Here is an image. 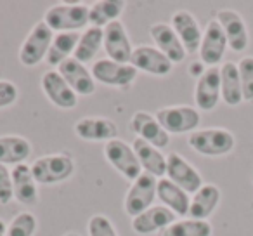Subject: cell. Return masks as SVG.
<instances>
[{
  "label": "cell",
  "mask_w": 253,
  "mask_h": 236,
  "mask_svg": "<svg viewBox=\"0 0 253 236\" xmlns=\"http://www.w3.org/2000/svg\"><path fill=\"white\" fill-rule=\"evenodd\" d=\"M88 5L84 4H57L47 9L43 23L52 32H77L88 25Z\"/></svg>",
  "instance_id": "1"
},
{
  "label": "cell",
  "mask_w": 253,
  "mask_h": 236,
  "mask_svg": "<svg viewBox=\"0 0 253 236\" xmlns=\"http://www.w3.org/2000/svg\"><path fill=\"white\" fill-rule=\"evenodd\" d=\"M187 144L205 156H224L234 149V136L225 129H203L194 131L187 138Z\"/></svg>",
  "instance_id": "2"
},
{
  "label": "cell",
  "mask_w": 253,
  "mask_h": 236,
  "mask_svg": "<svg viewBox=\"0 0 253 236\" xmlns=\"http://www.w3.org/2000/svg\"><path fill=\"white\" fill-rule=\"evenodd\" d=\"M32 174L37 184H57L70 179L75 172V162L70 155L54 153L42 158H37L32 163Z\"/></svg>",
  "instance_id": "3"
},
{
  "label": "cell",
  "mask_w": 253,
  "mask_h": 236,
  "mask_svg": "<svg viewBox=\"0 0 253 236\" xmlns=\"http://www.w3.org/2000/svg\"><path fill=\"white\" fill-rule=\"evenodd\" d=\"M104 156L109 162V165L115 167L116 172H120L125 179L132 181V183L142 174V167L139 163V158L132 144H126L122 139L116 138L106 142Z\"/></svg>",
  "instance_id": "4"
},
{
  "label": "cell",
  "mask_w": 253,
  "mask_h": 236,
  "mask_svg": "<svg viewBox=\"0 0 253 236\" xmlns=\"http://www.w3.org/2000/svg\"><path fill=\"white\" fill-rule=\"evenodd\" d=\"M156 186H158V179L146 172H142L130 184V188L126 191L125 201H123V207L132 219L153 207V201L156 198Z\"/></svg>",
  "instance_id": "5"
},
{
  "label": "cell",
  "mask_w": 253,
  "mask_h": 236,
  "mask_svg": "<svg viewBox=\"0 0 253 236\" xmlns=\"http://www.w3.org/2000/svg\"><path fill=\"white\" fill-rule=\"evenodd\" d=\"M54 40V32L43 21L35 23L32 32L23 42L19 49V61L25 66H37L42 59L47 57L50 44Z\"/></svg>",
  "instance_id": "6"
},
{
  "label": "cell",
  "mask_w": 253,
  "mask_h": 236,
  "mask_svg": "<svg viewBox=\"0 0 253 236\" xmlns=\"http://www.w3.org/2000/svg\"><path fill=\"white\" fill-rule=\"evenodd\" d=\"M156 120L169 134L194 132L201 122L200 111L191 106H169L156 111Z\"/></svg>",
  "instance_id": "7"
},
{
  "label": "cell",
  "mask_w": 253,
  "mask_h": 236,
  "mask_svg": "<svg viewBox=\"0 0 253 236\" xmlns=\"http://www.w3.org/2000/svg\"><path fill=\"white\" fill-rule=\"evenodd\" d=\"M167 179L193 194L203 186L201 174L179 153H170L167 156Z\"/></svg>",
  "instance_id": "8"
},
{
  "label": "cell",
  "mask_w": 253,
  "mask_h": 236,
  "mask_svg": "<svg viewBox=\"0 0 253 236\" xmlns=\"http://www.w3.org/2000/svg\"><path fill=\"white\" fill-rule=\"evenodd\" d=\"M102 47H104L106 54H108V59L115 61V63H120V64H130L134 47H132L128 33H126L123 23L115 21L106 26Z\"/></svg>",
  "instance_id": "9"
},
{
  "label": "cell",
  "mask_w": 253,
  "mask_h": 236,
  "mask_svg": "<svg viewBox=\"0 0 253 236\" xmlns=\"http://www.w3.org/2000/svg\"><path fill=\"white\" fill-rule=\"evenodd\" d=\"M92 77L95 82H101L111 87H126L137 78V70L132 64H120L111 59H99L92 66Z\"/></svg>",
  "instance_id": "10"
},
{
  "label": "cell",
  "mask_w": 253,
  "mask_h": 236,
  "mask_svg": "<svg viewBox=\"0 0 253 236\" xmlns=\"http://www.w3.org/2000/svg\"><path fill=\"white\" fill-rule=\"evenodd\" d=\"M227 39H225V33L222 30V26L218 25L217 19H211L207 25L203 32V39H201V46H200V57L201 63L208 64V68L217 66L222 61L227 49Z\"/></svg>",
  "instance_id": "11"
},
{
  "label": "cell",
  "mask_w": 253,
  "mask_h": 236,
  "mask_svg": "<svg viewBox=\"0 0 253 236\" xmlns=\"http://www.w3.org/2000/svg\"><path fill=\"white\" fill-rule=\"evenodd\" d=\"M42 91L47 95L52 104H56L61 109H73L78 102V95L73 89L68 85V82L61 77L57 70H49L42 77Z\"/></svg>",
  "instance_id": "12"
},
{
  "label": "cell",
  "mask_w": 253,
  "mask_h": 236,
  "mask_svg": "<svg viewBox=\"0 0 253 236\" xmlns=\"http://www.w3.org/2000/svg\"><path fill=\"white\" fill-rule=\"evenodd\" d=\"M130 64L137 71H144V73L155 75V77H165L173 68L172 61L163 52H160L156 47L151 46L135 47L130 57Z\"/></svg>",
  "instance_id": "13"
},
{
  "label": "cell",
  "mask_w": 253,
  "mask_h": 236,
  "mask_svg": "<svg viewBox=\"0 0 253 236\" xmlns=\"http://www.w3.org/2000/svg\"><path fill=\"white\" fill-rule=\"evenodd\" d=\"M130 129L134 134H137L139 139L149 142L155 148H165L170 142V134L160 125L156 116L146 111H137L132 115Z\"/></svg>",
  "instance_id": "14"
},
{
  "label": "cell",
  "mask_w": 253,
  "mask_h": 236,
  "mask_svg": "<svg viewBox=\"0 0 253 236\" xmlns=\"http://www.w3.org/2000/svg\"><path fill=\"white\" fill-rule=\"evenodd\" d=\"M194 101L203 111H211L220 101V68H207L198 78L194 89Z\"/></svg>",
  "instance_id": "15"
},
{
  "label": "cell",
  "mask_w": 253,
  "mask_h": 236,
  "mask_svg": "<svg viewBox=\"0 0 253 236\" xmlns=\"http://www.w3.org/2000/svg\"><path fill=\"white\" fill-rule=\"evenodd\" d=\"M175 217L177 215L170 208H167L165 205H153L151 208H148L146 212L132 219V229L137 235L148 236L167 229L170 224L175 222Z\"/></svg>",
  "instance_id": "16"
},
{
  "label": "cell",
  "mask_w": 253,
  "mask_h": 236,
  "mask_svg": "<svg viewBox=\"0 0 253 236\" xmlns=\"http://www.w3.org/2000/svg\"><path fill=\"white\" fill-rule=\"evenodd\" d=\"M217 21L222 26L227 39V46L234 52H241L248 47V30L241 14L232 9H220L217 12Z\"/></svg>",
  "instance_id": "17"
},
{
  "label": "cell",
  "mask_w": 253,
  "mask_h": 236,
  "mask_svg": "<svg viewBox=\"0 0 253 236\" xmlns=\"http://www.w3.org/2000/svg\"><path fill=\"white\" fill-rule=\"evenodd\" d=\"M57 71L77 95H90L95 92V80L92 77V71H88L85 64H82L75 57H70L64 63H61L57 66Z\"/></svg>",
  "instance_id": "18"
},
{
  "label": "cell",
  "mask_w": 253,
  "mask_h": 236,
  "mask_svg": "<svg viewBox=\"0 0 253 236\" xmlns=\"http://www.w3.org/2000/svg\"><path fill=\"white\" fill-rule=\"evenodd\" d=\"M75 134L84 141H113L118 136V127L104 116H85L75 124Z\"/></svg>",
  "instance_id": "19"
},
{
  "label": "cell",
  "mask_w": 253,
  "mask_h": 236,
  "mask_svg": "<svg viewBox=\"0 0 253 236\" xmlns=\"http://www.w3.org/2000/svg\"><path fill=\"white\" fill-rule=\"evenodd\" d=\"M151 33V39L155 42L156 49L160 52H163L169 57L172 63H182L184 57H186V49H184L182 42L179 40L177 33L173 32L172 25H167V23H155V25L149 28Z\"/></svg>",
  "instance_id": "20"
},
{
  "label": "cell",
  "mask_w": 253,
  "mask_h": 236,
  "mask_svg": "<svg viewBox=\"0 0 253 236\" xmlns=\"http://www.w3.org/2000/svg\"><path fill=\"white\" fill-rule=\"evenodd\" d=\"M172 28L182 42L186 52L194 54L200 50L203 32L200 28V23L189 11H177L172 16Z\"/></svg>",
  "instance_id": "21"
},
{
  "label": "cell",
  "mask_w": 253,
  "mask_h": 236,
  "mask_svg": "<svg viewBox=\"0 0 253 236\" xmlns=\"http://www.w3.org/2000/svg\"><path fill=\"white\" fill-rule=\"evenodd\" d=\"M12 177V191L14 198L23 205H37L39 201V191H37V181L32 174V167L26 163L14 165L11 170Z\"/></svg>",
  "instance_id": "22"
},
{
  "label": "cell",
  "mask_w": 253,
  "mask_h": 236,
  "mask_svg": "<svg viewBox=\"0 0 253 236\" xmlns=\"http://www.w3.org/2000/svg\"><path fill=\"white\" fill-rule=\"evenodd\" d=\"M156 196H158V200L162 201L167 208H170L175 215L184 217V215L189 214V205H191L189 193H186L182 188L173 184L172 181L167 179V177L158 179Z\"/></svg>",
  "instance_id": "23"
},
{
  "label": "cell",
  "mask_w": 253,
  "mask_h": 236,
  "mask_svg": "<svg viewBox=\"0 0 253 236\" xmlns=\"http://www.w3.org/2000/svg\"><path fill=\"white\" fill-rule=\"evenodd\" d=\"M132 148H134L139 163L146 174H151L156 179L167 176V156H163V153L158 148L139 138H135V141L132 142Z\"/></svg>",
  "instance_id": "24"
},
{
  "label": "cell",
  "mask_w": 253,
  "mask_h": 236,
  "mask_svg": "<svg viewBox=\"0 0 253 236\" xmlns=\"http://www.w3.org/2000/svg\"><path fill=\"white\" fill-rule=\"evenodd\" d=\"M218 201H220V189L215 184H203L191 198L187 215L191 219L207 221V217H210L215 208L218 207Z\"/></svg>",
  "instance_id": "25"
},
{
  "label": "cell",
  "mask_w": 253,
  "mask_h": 236,
  "mask_svg": "<svg viewBox=\"0 0 253 236\" xmlns=\"http://www.w3.org/2000/svg\"><path fill=\"white\" fill-rule=\"evenodd\" d=\"M32 155V144L21 136H0V165H19Z\"/></svg>",
  "instance_id": "26"
},
{
  "label": "cell",
  "mask_w": 253,
  "mask_h": 236,
  "mask_svg": "<svg viewBox=\"0 0 253 236\" xmlns=\"http://www.w3.org/2000/svg\"><path fill=\"white\" fill-rule=\"evenodd\" d=\"M220 97L227 106H238L243 102L241 78L238 64L227 61L220 66Z\"/></svg>",
  "instance_id": "27"
},
{
  "label": "cell",
  "mask_w": 253,
  "mask_h": 236,
  "mask_svg": "<svg viewBox=\"0 0 253 236\" xmlns=\"http://www.w3.org/2000/svg\"><path fill=\"white\" fill-rule=\"evenodd\" d=\"M125 2L122 0H99L88 9V25L104 30L109 23L118 21L125 11Z\"/></svg>",
  "instance_id": "28"
},
{
  "label": "cell",
  "mask_w": 253,
  "mask_h": 236,
  "mask_svg": "<svg viewBox=\"0 0 253 236\" xmlns=\"http://www.w3.org/2000/svg\"><path fill=\"white\" fill-rule=\"evenodd\" d=\"M80 35L77 32H66L54 35V40L50 44V49L47 52V64L50 66H59L66 59H70L71 54H75V49L78 46Z\"/></svg>",
  "instance_id": "29"
},
{
  "label": "cell",
  "mask_w": 253,
  "mask_h": 236,
  "mask_svg": "<svg viewBox=\"0 0 253 236\" xmlns=\"http://www.w3.org/2000/svg\"><path fill=\"white\" fill-rule=\"evenodd\" d=\"M102 40H104V30L95 28V26H88L80 35V40H78V46L75 49L73 57L77 61H80L82 64L90 63L95 57V54L99 52V49L102 47Z\"/></svg>",
  "instance_id": "30"
},
{
  "label": "cell",
  "mask_w": 253,
  "mask_h": 236,
  "mask_svg": "<svg viewBox=\"0 0 253 236\" xmlns=\"http://www.w3.org/2000/svg\"><path fill=\"white\" fill-rule=\"evenodd\" d=\"M213 228L208 221L200 219H182L170 224L167 229H163V236H211Z\"/></svg>",
  "instance_id": "31"
},
{
  "label": "cell",
  "mask_w": 253,
  "mask_h": 236,
  "mask_svg": "<svg viewBox=\"0 0 253 236\" xmlns=\"http://www.w3.org/2000/svg\"><path fill=\"white\" fill-rule=\"evenodd\" d=\"M37 231V219L32 212H19L7 226V236H33Z\"/></svg>",
  "instance_id": "32"
},
{
  "label": "cell",
  "mask_w": 253,
  "mask_h": 236,
  "mask_svg": "<svg viewBox=\"0 0 253 236\" xmlns=\"http://www.w3.org/2000/svg\"><path fill=\"white\" fill-rule=\"evenodd\" d=\"M238 71L241 78L243 101H253V57H243L238 63Z\"/></svg>",
  "instance_id": "33"
},
{
  "label": "cell",
  "mask_w": 253,
  "mask_h": 236,
  "mask_svg": "<svg viewBox=\"0 0 253 236\" xmlns=\"http://www.w3.org/2000/svg\"><path fill=\"white\" fill-rule=\"evenodd\" d=\"M88 236H118L113 222L106 215L95 214L88 219Z\"/></svg>",
  "instance_id": "34"
},
{
  "label": "cell",
  "mask_w": 253,
  "mask_h": 236,
  "mask_svg": "<svg viewBox=\"0 0 253 236\" xmlns=\"http://www.w3.org/2000/svg\"><path fill=\"white\" fill-rule=\"evenodd\" d=\"M14 198L12 177L7 165H0V205H7Z\"/></svg>",
  "instance_id": "35"
},
{
  "label": "cell",
  "mask_w": 253,
  "mask_h": 236,
  "mask_svg": "<svg viewBox=\"0 0 253 236\" xmlns=\"http://www.w3.org/2000/svg\"><path fill=\"white\" fill-rule=\"evenodd\" d=\"M18 95V85L9 80H0V108H7V106L14 104Z\"/></svg>",
  "instance_id": "36"
},
{
  "label": "cell",
  "mask_w": 253,
  "mask_h": 236,
  "mask_svg": "<svg viewBox=\"0 0 253 236\" xmlns=\"http://www.w3.org/2000/svg\"><path fill=\"white\" fill-rule=\"evenodd\" d=\"M189 73H191V75H196V77L200 78L201 75L205 73V68H203V64H201V63H193V66L189 68Z\"/></svg>",
  "instance_id": "37"
},
{
  "label": "cell",
  "mask_w": 253,
  "mask_h": 236,
  "mask_svg": "<svg viewBox=\"0 0 253 236\" xmlns=\"http://www.w3.org/2000/svg\"><path fill=\"white\" fill-rule=\"evenodd\" d=\"M0 236H7V226L2 219H0Z\"/></svg>",
  "instance_id": "38"
},
{
  "label": "cell",
  "mask_w": 253,
  "mask_h": 236,
  "mask_svg": "<svg viewBox=\"0 0 253 236\" xmlns=\"http://www.w3.org/2000/svg\"><path fill=\"white\" fill-rule=\"evenodd\" d=\"M64 236H78L77 233H68V235H64Z\"/></svg>",
  "instance_id": "39"
}]
</instances>
